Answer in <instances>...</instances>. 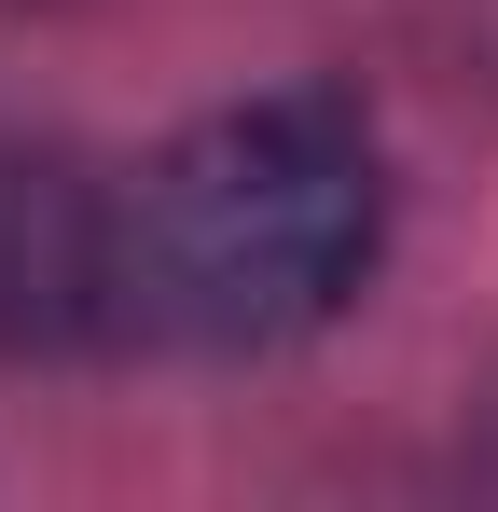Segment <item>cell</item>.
Masks as SVG:
<instances>
[{
	"mask_svg": "<svg viewBox=\"0 0 498 512\" xmlns=\"http://www.w3.org/2000/svg\"><path fill=\"white\" fill-rule=\"evenodd\" d=\"M388 180L360 111L319 84L208 111L139 194H125V291L194 346H291L374 277Z\"/></svg>",
	"mask_w": 498,
	"mask_h": 512,
	"instance_id": "cell-1",
	"label": "cell"
},
{
	"mask_svg": "<svg viewBox=\"0 0 498 512\" xmlns=\"http://www.w3.org/2000/svg\"><path fill=\"white\" fill-rule=\"evenodd\" d=\"M125 305V194L56 139H0V360L83 346Z\"/></svg>",
	"mask_w": 498,
	"mask_h": 512,
	"instance_id": "cell-2",
	"label": "cell"
}]
</instances>
